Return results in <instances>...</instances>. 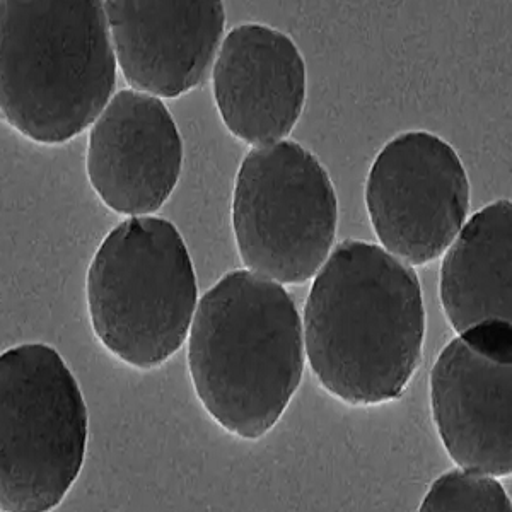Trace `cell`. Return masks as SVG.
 Returning <instances> with one entry per match:
<instances>
[{
	"label": "cell",
	"instance_id": "6",
	"mask_svg": "<svg viewBox=\"0 0 512 512\" xmlns=\"http://www.w3.org/2000/svg\"><path fill=\"white\" fill-rule=\"evenodd\" d=\"M337 224V193L315 154L294 140L246 154L234 181L233 231L250 272L301 286L332 253Z\"/></svg>",
	"mask_w": 512,
	"mask_h": 512
},
{
	"label": "cell",
	"instance_id": "12",
	"mask_svg": "<svg viewBox=\"0 0 512 512\" xmlns=\"http://www.w3.org/2000/svg\"><path fill=\"white\" fill-rule=\"evenodd\" d=\"M439 296L454 332L489 321L512 323V205L478 210L446 250Z\"/></svg>",
	"mask_w": 512,
	"mask_h": 512
},
{
	"label": "cell",
	"instance_id": "2",
	"mask_svg": "<svg viewBox=\"0 0 512 512\" xmlns=\"http://www.w3.org/2000/svg\"><path fill=\"white\" fill-rule=\"evenodd\" d=\"M303 320L282 284L236 270L205 292L188 333V369L205 412L246 441L267 436L303 381Z\"/></svg>",
	"mask_w": 512,
	"mask_h": 512
},
{
	"label": "cell",
	"instance_id": "3",
	"mask_svg": "<svg viewBox=\"0 0 512 512\" xmlns=\"http://www.w3.org/2000/svg\"><path fill=\"white\" fill-rule=\"evenodd\" d=\"M117 55L101 0H2L0 106L16 132L60 146L115 96Z\"/></svg>",
	"mask_w": 512,
	"mask_h": 512
},
{
	"label": "cell",
	"instance_id": "4",
	"mask_svg": "<svg viewBox=\"0 0 512 512\" xmlns=\"http://www.w3.org/2000/svg\"><path fill=\"white\" fill-rule=\"evenodd\" d=\"M93 332L118 361L163 366L185 344L198 306L192 256L173 222L130 217L103 239L86 279Z\"/></svg>",
	"mask_w": 512,
	"mask_h": 512
},
{
	"label": "cell",
	"instance_id": "10",
	"mask_svg": "<svg viewBox=\"0 0 512 512\" xmlns=\"http://www.w3.org/2000/svg\"><path fill=\"white\" fill-rule=\"evenodd\" d=\"M111 41L130 88L180 98L214 69L224 40L219 0H106Z\"/></svg>",
	"mask_w": 512,
	"mask_h": 512
},
{
	"label": "cell",
	"instance_id": "13",
	"mask_svg": "<svg viewBox=\"0 0 512 512\" xmlns=\"http://www.w3.org/2000/svg\"><path fill=\"white\" fill-rule=\"evenodd\" d=\"M422 512H511V499L492 475L456 468L432 483Z\"/></svg>",
	"mask_w": 512,
	"mask_h": 512
},
{
	"label": "cell",
	"instance_id": "1",
	"mask_svg": "<svg viewBox=\"0 0 512 512\" xmlns=\"http://www.w3.org/2000/svg\"><path fill=\"white\" fill-rule=\"evenodd\" d=\"M303 330L311 371L330 395L352 407L395 402L422 362L419 277L381 246L347 239L315 275Z\"/></svg>",
	"mask_w": 512,
	"mask_h": 512
},
{
	"label": "cell",
	"instance_id": "7",
	"mask_svg": "<svg viewBox=\"0 0 512 512\" xmlns=\"http://www.w3.org/2000/svg\"><path fill=\"white\" fill-rule=\"evenodd\" d=\"M366 207L384 250L410 267L448 250L470 210V181L458 152L425 130L391 139L374 159Z\"/></svg>",
	"mask_w": 512,
	"mask_h": 512
},
{
	"label": "cell",
	"instance_id": "8",
	"mask_svg": "<svg viewBox=\"0 0 512 512\" xmlns=\"http://www.w3.org/2000/svg\"><path fill=\"white\" fill-rule=\"evenodd\" d=\"M431 407L451 460L492 477L512 472V323L451 340L431 371Z\"/></svg>",
	"mask_w": 512,
	"mask_h": 512
},
{
	"label": "cell",
	"instance_id": "5",
	"mask_svg": "<svg viewBox=\"0 0 512 512\" xmlns=\"http://www.w3.org/2000/svg\"><path fill=\"white\" fill-rule=\"evenodd\" d=\"M88 408L62 355L21 344L0 355V509L59 507L81 475Z\"/></svg>",
	"mask_w": 512,
	"mask_h": 512
},
{
	"label": "cell",
	"instance_id": "9",
	"mask_svg": "<svg viewBox=\"0 0 512 512\" xmlns=\"http://www.w3.org/2000/svg\"><path fill=\"white\" fill-rule=\"evenodd\" d=\"M183 140L163 99L118 91L89 132L91 187L120 216L147 217L163 207L180 180Z\"/></svg>",
	"mask_w": 512,
	"mask_h": 512
},
{
	"label": "cell",
	"instance_id": "11",
	"mask_svg": "<svg viewBox=\"0 0 512 512\" xmlns=\"http://www.w3.org/2000/svg\"><path fill=\"white\" fill-rule=\"evenodd\" d=\"M212 86L227 130L250 146H268L286 139L303 115L306 64L282 31L241 24L222 40Z\"/></svg>",
	"mask_w": 512,
	"mask_h": 512
}]
</instances>
